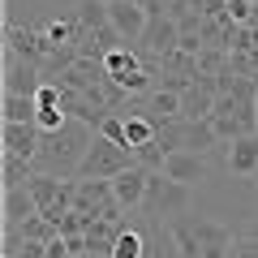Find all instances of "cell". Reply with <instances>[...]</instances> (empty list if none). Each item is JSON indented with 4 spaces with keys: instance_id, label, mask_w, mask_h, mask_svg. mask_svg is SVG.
I'll use <instances>...</instances> for the list:
<instances>
[{
    "instance_id": "6da1fadb",
    "label": "cell",
    "mask_w": 258,
    "mask_h": 258,
    "mask_svg": "<svg viewBox=\"0 0 258 258\" xmlns=\"http://www.w3.org/2000/svg\"><path fill=\"white\" fill-rule=\"evenodd\" d=\"M91 142H95V129L86 125V120H69V125L56 129V134H43V147H39V155H35V172L78 176Z\"/></svg>"
},
{
    "instance_id": "7a4b0ae2",
    "label": "cell",
    "mask_w": 258,
    "mask_h": 258,
    "mask_svg": "<svg viewBox=\"0 0 258 258\" xmlns=\"http://www.w3.org/2000/svg\"><path fill=\"white\" fill-rule=\"evenodd\" d=\"M134 164H138L134 151H125V147H116V142H108V138L95 134L91 151H86L82 168H78V181H112V176H120L125 168H134Z\"/></svg>"
},
{
    "instance_id": "3957f363",
    "label": "cell",
    "mask_w": 258,
    "mask_h": 258,
    "mask_svg": "<svg viewBox=\"0 0 258 258\" xmlns=\"http://www.w3.org/2000/svg\"><path fill=\"white\" fill-rule=\"evenodd\" d=\"M56 47L47 43L43 30H30V26H13L5 22V56H18V60H30V64H47Z\"/></svg>"
},
{
    "instance_id": "277c9868",
    "label": "cell",
    "mask_w": 258,
    "mask_h": 258,
    "mask_svg": "<svg viewBox=\"0 0 258 258\" xmlns=\"http://www.w3.org/2000/svg\"><path fill=\"white\" fill-rule=\"evenodd\" d=\"M151 176H155V172L142 168V164H134V168H125L120 176H112V198H116L120 211H138V207H147Z\"/></svg>"
},
{
    "instance_id": "5b68a950",
    "label": "cell",
    "mask_w": 258,
    "mask_h": 258,
    "mask_svg": "<svg viewBox=\"0 0 258 258\" xmlns=\"http://www.w3.org/2000/svg\"><path fill=\"white\" fill-rule=\"evenodd\" d=\"M108 26L116 30L125 43H142L151 18H147V9H142V5H134V0H116V5H108Z\"/></svg>"
},
{
    "instance_id": "8992f818",
    "label": "cell",
    "mask_w": 258,
    "mask_h": 258,
    "mask_svg": "<svg viewBox=\"0 0 258 258\" xmlns=\"http://www.w3.org/2000/svg\"><path fill=\"white\" fill-rule=\"evenodd\" d=\"M43 82H47V78H43V64L5 56V95H26V99H35Z\"/></svg>"
},
{
    "instance_id": "52a82bcc",
    "label": "cell",
    "mask_w": 258,
    "mask_h": 258,
    "mask_svg": "<svg viewBox=\"0 0 258 258\" xmlns=\"http://www.w3.org/2000/svg\"><path fill=\"white\" fill-rule=\"evenodd\" d=\"M0 147H5V155H18L26 164H35L39 147H43V129L39 125H5L0 129Z\"/></svg>"
},
{
    "instance_id": "ba28073f",
    "label": "cell",
    "mask_w": 258,
    "mask_h": 258,
    "mask_svg": "<svg viewBox=\"0 0 258 258\" xmlns=\"http://www.w3.org/2000/svg\"><path fill=\"white\" fill-rule=\"evenodd\" d=\"M194 224V237H198V245H203V254L207 258H228L232 254V245H237V237H232V228H224V224H215V220H189Z\"/></svg>"
},
{
    "instance_id": "9c48e42d",
    "label": "cell",
    "mask_w": 258,
    "mask_h": 258,
    "mask_svg": "<svg viewBox=\"0 0 258 258\" xmlns=\"http://www.w3.org/2000/svg\"><path fill=\"white\" fill-rule=\"evenodd\" d=\"M164 176L168 181H176V185H198V181H207V159L203 155H194V151H172V155L164 159Z\"/></svg>"
},
{
    "instance_id": "30bf717a",
    "label": "cell",
    "mask_w": 258,
    "mask_h": 258,
    "mask_svg": "<svg viewBox=\"0 0 258 258\" xmlns=\"http://www.w3.org/2000/svg\"><path fill=\"white\" fill-rule=\"evenodd\" d=\"M228 172L232 176H258V134H241L228 142Z\"/></svg>"
},
{
    "instance_id": "8fae6325",
    "label": "cell",
    "mask_w": 258,
    "mask_h": 258,
    "mask_svg": "<svg viewBox=\"0 0 258 258\" xmlns=\"http://www.w3.org/2000/svg\"><path fill=\"white\" fill-rule=\"evenodd\" d=\"M142 43L151 47L155 56H168V52H176V43H181V22L176 18H151V26H147V35H142Z\"/></svg>"
},
{
    "instance_id": "7c38bea8",
    "label": "cell",
    "mask_w": 258,
    "mask_h": 258,
    "mask_svg": "<svg viewBox=\"0 0 258 258\" xmlns=\"http://www.w3.org/2000/svg\"><path fill=\"white\" fill-rule=\"evenodd\" d=\"M39 215V203L30 198V189L22 185V189H5V232H18L26 220H35Z\"/></svg>"
},
{
    "instance_id": "4fadbf2b",
    "label": "cell",
    "mask_w": 258,
    "mask_h": 258,
    "mask_svg": "<svg viewBox=\"0 0 258 258\" xmlns=\"http://www.w3.org/2000/svg\"><path fill=\"white\" fill-rule=\"evenodd\" d=\"M211 147H220V134H215L211 120H185V129H181V151H194V155L207 159V151H211Z\"/></svg>"
},
{
    "instance_id": "5bb4252c",
    "label": "cell",
    "mask_w": 258,
    "mask_h": 258,
    "mask_svg": "<svg viewBox=\"0 0 258 258\" xmlns=\"http://www.w3.org/2000/svg\"><path fill=\"white\" fill-rule=\"evenodd\" d=\"M142 116H151L155 125H164V120H181V95H176V91H151L147 103H142Z\"/></svg>"
},
{
    "instance_id": "9a60e30c",
    "label": "cell",
    "mask_w": 258,
    "mask_h": 258,
    "mask_svg": "<svg viewBox=\"0 0 258 258\" xmlns=\"http://www.w3.org/2000/svg\"><path fill=\"white\" fill-rule=\"evenodd\" d=\"M168 232H172L176 258H207V254H203V245H198V237H194V224H189V215L172 220V224H168Z\"/></svg>"
},
{
    "instance_id": "2e32d148",
    "label": "cell",
    "mask_w": 258,
    "mask_h": 258,
    "mask_svg": "<svg viewBox=\"0 0 258 258\" xmlns=\"http://www.w3.org/2000/svg\"><path fill=\"white\" fill-rule=\"evenodd\" d=\"M125 134H129V147L142 151V147H151L159 138V125L151 116H142V112H125Z\"/></svg>"
},
{
    "instance_id": "e0dca14e",
    "label": "cell",
    "mask_w": 258,
    "mask_h": 258,
    "mask_svg": "<svg viewBox=\"0 0 258 258\" xmlns=\"http://www.w3.org/2000/svg\"><path fill=\"white\" fill-rule=\"evenodd\" d=\"M0 108H5V125H35L39 116V103L26 99V95H5Z\"/></svg>"
},
{
    "instance_id": "ac0fdd59",
    "label": "cell",
    "mask_w": 258,
    "mask_h": 258,
    "mask_svg": "<svg viewBox=\"0 0 258 258\" xmlns=\"http://www.w3.org/2000/svg\"><path fill=\"white\" fill-rule=\"evenodd\" d=\"M138 69H147V64L129 52V47H116V52L103 56V74H108L112 82H120V78H129V74H138Z\"/></svg>"
},
{
    "instance_id": "d6986e66",
    "label": "cell",
    "mask_w": 258,
    "mask_h": 258,
    "mask_svg": "<svg viewBox=\"0 0 258 258\" xmlns=\"http://www.w3.org/2000/svg\"><path fill=\"white\" fill-rule=\"evenodd\" d=\"M74 22L82 26V35H95V30L108 26V5H103V0H78Z\"/></svg>"
},
{
    "instance_id": "ffe728a7",
    "label": "cell",
    "mask_w": 258,
    "mask_h": 258,
    "mask_svg": "<svg viewBox=\"0 0 258 258\" xmlns=\"http://www.w3.org/2000/svg\"><path fill=\"white\" fill-rule=\"evenodd\" d=\"M112 258H147V232H138V228H129V224H125V232L116 237Z\"/></svg>"
},
{
    "instance_id": "44dd1931",
    "label": "cell",
    "mask_w": 258,
    "mask_h": 258,
    "mask_svg": "<svg viewBox=\"0 0 258 258\" xmlns=\"http://www.w3.org/2000/svg\"><path fill=\"white\" fill-rule=\"evenodd\" d=\"M95 134L108 138V142H116V147H125V151H134V147H129V134H125V112H108V116L99 120Z\"/></svg>"
},
{
    "instance_id": "7402d4cb",
    "label": "cell",
    "mask_w": 258,
    "mask_h": 258,
    "mask_svg": "<svg viewBox=\"0 0 258 258\" xmlns=\"http://www.w3.org/2000/svg\"><path fill=\"white\" fill-rule=\"evenodd\" d=\"M254 5H249V0H228V18L232 22H241V26H249V18H254Z\"/></svg>"
},
{
    "instance_id": "603a6c76",
    "label": "cell",
    "mask_w": 258,
    "mask_h": 258,
    "mask_svg": "<svg viewBox=\"0 0 258 258\" xmlns=\"http://www.w3.org/2000/svg\"><path fill=\"white\" fill-rule=\"evenodd\" d=\"M47 258H74V249H69V241H64V237L47 241Z\"/></svg>"
},
{
    "instance_id": "cb8c5ba5",
    "label": "cell",
    "mask_w": 258,
    "mask_h": 258,
    "mask_svg": "<svg viewBox=\"0 0 258 258\" xmlns=\"http://www.w3.org/2000/svg\"><path fill=\"white\" fill-rule=\"evenodd\" d=\"M241 237H249V241H258V215H249V224H245V232Z\"/></svg>"
}]
</instances>
